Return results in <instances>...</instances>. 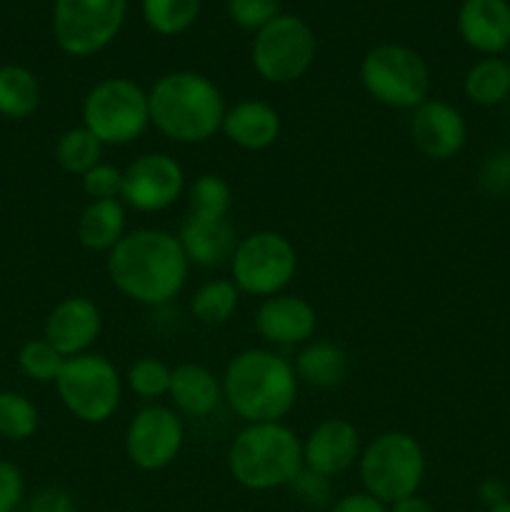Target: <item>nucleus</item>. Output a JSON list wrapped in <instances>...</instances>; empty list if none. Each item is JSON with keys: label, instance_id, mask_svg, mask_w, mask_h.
<instances>
[{"label": "nucleus", "instance_id": "f257e3e1", "mask_svg": "<svg viewBox=\"0 0 510 512\" xmlns=\"http://www.w3.org/2000/svg\"><path fill=\"white\" fill-rule=\"evenodd\" d=\"M118 293L148 308L168 305L188 280L190 263L178 235L158 228L128 230L105 258Z\"/></svg>", "mask_w": 510, "mask_h": 512}, {"label": "nucleus", "instance_id": "f03ea898", "mask_svg": "<svg viewBox=\"0 0 510 512\" xmlns=\"http://www.w3.org/2000/svg\"><path fill=\"white\" fill-rule=\"evenodd\" d=\"M223 403L250 423H283L298 400V375L290 360L265 348H248L225 368Z\"/></svg>", "mask_w": 510, "mask_h": 512}, {"label": "nucleus", "instance_id": "7ed1b4c3", "mask_svg": "<svg viewBox=\"0 0 510 512\" xmlns=\"http://www.w3.org/2000/svg\"><path fill=\"white\" fill-rule=\"evenodd\" d=\"M150 125L163 138L180 145H198L223 128L225 105L218 85L195 70H173L148 90Z\"/></svg>", "mask_w": 510, "mask_h": 512}, {"label": "nucleus", "instance_id": "20e7f679", "mask_svg": "<svg viewBox=\"0 0 510 512\" xmlns=\"http://www.w3.org/2000/svg\"><path fill=\"white\" fill-rule=\"evenodd\" d=\"M303 470V440L285 423H250L228 448V473L240 488H288Z\"/></svg>", "mask_w": 510, "mask_h": 512}, {"label": "nucleus", "instance_id": "39448f33", "mask_svg": "<svg viewBox=\"0 0 510 512\" xmlns=\"http://www.w3.org/2000/svg\"><path fill=\"white\" fill-rule=\"evenodd\" d=\"M358 473L365 493L385 505L418 495L425 478L423 445L403 430L380 433L360 453Z\"/></svg>", "mask_w": 510, "mask_h": 512}, {"label": "nucleus", "instance_id": "423d86ee", "mask_svg": "<svg viewBox=\"0 0 510 512\" xmlns=\"http://www.w3.org/2000/svg\"><path fill=\"white\" fill-rule=\"evenodd\" d=\"M55 390L75 420L103 425L118 413L123 398V375L105 355L85 353L65 360L55 380Z\"/></svg>", "mask_w": 510, "mask_h": 512}, {"label": "nucleus", "instance_id": "0eeeda50", "mask_svg": "<svg viewBox=\"0 0 510 512\" xmlns=\"http://www.w3.org/2000/svg\"><path fill=\"white\" fill-rule=\"evenodd\" d=\"M83 125L103 145H130L148 130V93L130 78H103L85 93Z\"/></svg>", "mask_w": 510, "mask_h": 512}, {"label": "nucleus", "instance_id": "6e6552de", "mask_svg": "<svg viewBox=\"0 0 510 512\" xmlns=\"http://www.w3.org/2000/svg\"><path fill=\"white\" fill-rule=\"evenodd\" d=\"M360 83L378 103L398 110H415L430 95V70L408 45L380 43L360 63Z\"/></svg>", "mask_w": 510, "mask_h": 512}, {"label": "nucleus", "instance_id": "1a4fd4ad", "mask_svg": "<svg viewBox=\"0 0 510 512\" xmlns=\"http://www.w3.org/2000/svg\"><path fill=\"white\" fill-rule=\"evenodd\" d=\"M298 270L295 245L275 230H258L238 240L230 258V280L253 298H273L290 285Z\"/></svg>", "mask_w": 510, "mask_h": 512}, {"label": "nucleus", "instance_id": "9d476101", "mask_svg": "<svg viewBox=\"0 0 510 512\" xmlns=\"http://www.w3.org/2000/svg\"><path fill=\"white\" fill-rule=\"evenodd\" d=\"M318 40L298 15L280 13L253 40V68L265 83L288 85L303 78L315 63Z\"/></svg>", "mask_w": 510, "mask_h": 512}, {"label": "nucleus", "instance_id": "9b49d317", "mask_svg": "<svg viewBox=\"0 0 510 512\" xmlns=\"http://www.w3.org/2000/svg\"><path fill=\"white\" fill-rule=\"evenodd\" d=\"M128 0H53V35L70 58H90L118 38Z\"/></svg>", "mask_w": 510, "mask_h": 512}, {"label": "nucleus", "instance_id": "f8f14e48", "mask_svg": "<svg viewBox=\"0 0 510 512\" xmlns=\"http://www.w3.org/2000/svg\"><path fill=\"white\" fill-rule=\"evenodd\" d=\"M185 443V425L175 410L148 405L130 418L125 428V455L143 473L165 470L180 455Z\"/></svg>", "mask_w": 510, "mask_h": 512}, {"label": "nucleus", "instance_id": "ddd939ff", "mask_svg": "<svg viewBox=\"0 0 510 512\" xmlns=\"http://www.w3.org/2000/svg\"><path fill=\"white\" fill-rule=\"evenodd\" d=\"M185 190V170L173 155L145 153L123 170L120 200L138 213H160L178 203Z\"/></svg>", "mask_w": 510, "mask_h": 512}, {"label": "nucleus", "instance_id": "4468645a", "mask_svg": "<svg viewBox=\"0 0 510 512\" xmlns=\"http://www.w3.org/2000/svg\"><path fill=\"white\" fill-rule=\"evenodd\" d=\"M100 333H103V313L85 295H70L60 300L48 313L43 328V338L65 360L90 353Z\"/></svg>", "mask_w": 510, "mask_h": 512}, {"label": "nucleus", "instance_id": "2eb2a0df", "mask_svg": "<svg viewBox=\"0 0 510 512\" xmlns=\"http://www.w3.org/2000/svg\"><path fill=\"white\" fill-rule=\"evenodd\" d=\"M413 145L430 160H453L468 143L463 113L445 100H425L410 118Z\"/></svg>", "mask_w": 510, "mask_h": 512}, {"label": "nucleus", "instance_id": "dca6fc26", "mask_svg": "<svg viewBox=\"0 0 510 512\" xmlns=\"http://www.w3.org/2000/svg\"><path fill=\"white\" fill-rule=\"evenodd\" d=\"M360 453L358 428L345 418H328L303 440V468L323 478H335L353 468Z\"/></svg>", "mask_w": 510, "mask_h": 512}, {"label": "nucleus", "instance_id": "f3484780", "mask_svg": "<svg viewBox=\"0 0 510 512\" xmlns=\"http://www.w3.org/2000/svg\"><path fill=\"white\" fill-rule=\"evenodd\" d=\"M318 328V313L300 295L280 293L265 298L255 313V330L270 345L293 348L308 345Z\"/></svg>", "mask_w": 510, "mask_h": 512}, {"label": "nucleus", "instance_id": "a211bd4d", "mask_svg": "<svg viewBox=\"0 0 510 512\" xmlns=\"http://www.w3.org/2000/svg\"><path fill=\"white\" fill-rule=\"evenodd\" d=\"M458 33L463 43L485 58L510 48L508 0H463L458 8Z\"/></svg>", "mask_w": 510, "mask_h": 512}, {"label": "nucleus", "instance_id": "6ab92c4d", "mask_svg": "<svg viewBox=\"0 0 510 512\" xmlns=\"http://www.w3.org/2000/svg\"><path fill=\"white\" fill-rule=\"evenodd\" d=\"M178 240L188 263L200 265V268H218V265L230 263L238 248V235L228 218L205 220L188 215L180 225Z\"/></svg>", "mask_w": 510, "mask_h": 512}, {"label": "nucleus", "instance_id": "aec40b11", "mask_svg": "<svg viewBox=\"0 0 510 512\" xmlns=\"http://www.w3.org/2000/svg\"><path fill=\"white\" fill-rule=\"evenodd\" d=\"M225 138L243 150H268L280 138V113L265 100H240L225 110Z\"/></svg>", "mask_w": 510, "mask_h": 512}, {"label": "nucleus", "instance_id": "412c9836", "mask_svg": "<svg viewBox=\"0 0 510 512\" xmlns=\"http://www.w3.org/2000/svg\"><path fill=\"white\" fill-rule=\"evenodd\" d=\"M170 403L188 418H208L223 403V385L205 365L180 363L170 375Z\"/></svg>", "mask_w": 510, "mask_h": 512}, {"label": "nucleus", "instance_id": "4be33fe9", "mask_svg": "<svg viewBox=\"0 0 510 512\" xmlns=\"http://www.w3.org/2000/svg\"><path fill=\"white\" fill-rule=\"evenodd\" d=\"M128 223L123 200H90L75 223L78 243L90 253L108 255L123 240Z\"/></svg>", "mask_w": 510, "mask_h": 512}, {"label": "nucleus", "instance_id": "5701e85b", "mask_svg": "<svg viewBox=\"0 0 510 512\" xmlns=\"http://www.w3.org/2000/svg\"><path fill=\"white\" fill-rule=\"evenodd\" d=\"M293 368L300 383L318 390H330L345 383L350 373V358L340 345L328 343V340H315L300 350Z\"/></svg>", "mask_w": 510, "mask_h": 512}, {"label": "nucleus", "instance_id": "b1692460", "mask_svg": "<svg viewBox=\"0 0 510 512\" xmlns=\"http://www.w3.org/2000/svg\"><path fill=\"white\" fill-rule=\"evenodd\" d=\"M465 98L480 108H495L510 98V60L500 55L478 60L463 78Z\"/></svg>", "mask_w": 510, "mask_h": 512}, {"label": "nucleus", "instance_id": "393cba45", "mask_svg": "<svg viewBox=\"0 0 510 512\" xmlns=\"http://www.w3.org/2000/svg\"><path fill=\"white\" fill-rule=\"evenodd\" d=\"M40 83L23 65L0 68V115L8 120H25L38 110Z\"/></svg>", "mask_w": 510, "mask_h": 512}, {"label": "nucleus", "instance_id": "a878e982", "mask_svg": "<svg viewBox=\"0 0 510 512\" xmlns=\"http://www.w3.org/2000/svg\"><path fill=\"white\" fill-rule=\"evenodd\" d=\"M238 303L240 290L235 288L233 280H208V283L195 290L193 300H190V313L203 325H223L233 318Z\"/></svg>", "mask_w": 510, "mask_h": 512}, {"label": "nucleus", "instance_id": "bb28decb", "mask_svg": "<svg viewBox=\"0 0 510 512\" xmlns=\"http://www.w3.org/2000/svg\"><path fill=\"white\" fill-rule=\"evenodd\" d=\"M103 148L105 145L85 125H78V128H68L65 133H60V138L55 140V160L65 173L83 178L90 168L103 163L100 160Z\"/></svg>", "mask_w": 510, "mask_h": 512}, {"label": "nucleus", "instance_id": "cd10ccee", "mask_svg": "<svg viewBox=\"0 0 510 512\" xmlns=\"http://www.w3.org/2000/svg\"><path fill=\"white\" fill-rule=\"evenodd\" d=\"M203 0H143V20L163 38L185 33L195 25Z\"/></svg>", "mask_w": 510, "mask_h": 512}, {"label": "nucleus", "instance_id": "c85d7f7f", "mask_svg": "<svg viewBox=\"0 0 510 512\" xmlns=\"http://www.w3.org/2000/svg\"><path fill=\"white\" fill-rule=\"evenodd\" d=\"M40 428L38 405L23 393L3 390L0 393V438L10 443H25L33 438Z\"/></svg>", "mask_w": 510, "mask_h": 512}, {"label": "nucleus", "instance_id": "c756f323", "mask_svg": "<svg viewBox=\"0 0 510 512\" xmlns=\"http://www.w3.org/2000/svg\"><path fill=\"white\" fill-rule=\"evenodd\" d=\"M190 215L205 220H223L228 218L230 205H233V193L230 185L220 175L205 173L188 188Z\"/></svg>", "mask_w": 510, "mask_h": 512}, {"label": "nucleus", "instance_id": "7c9ffc66", "mask_svg": "<svg viewBox=\"0 0 510 512\" xmlns=\"http://www.w3.org/2000/svg\"><path fill=\"white\" fill-rule=\"evenodd\" d=\"M170 375H173V368H168L163 360L153 358V355H145V358L130 363V368L125 370L123 375V383L128 385L138 398L155 400L168 395Z\"/></svg>", "mask_w": 510, "mask_h": 512}, {"label": "nucleus", "instance_id": "2f4dec72", "mask_svg": "<svg viewBox=\"0 0 510 512\" xmlns=\"http://www.w3.org/2000/svg\"><path fill=\"white\" fill-rule=\"evenodd\" d=\"M65 358L45 338L28 340L18 353V368L35 383H55L63 370Z\"/></svg>", "mask_w": 510, "mask_h": 512}, {"label": "nucleus", "instance_id": "473e14b6", "mask_svg": "<svg viewBox=\"0 0 510 512\" xmlns=\"http://www.w3.org/2000/svg\"><path fill=\"white\" fill-rule=\"evenodd\" d=\"M228 15L243 30L258 33L280 15L278 0H228Z\"/></svg>", "mask_w": 510, "mask_h": 512}, {"label": "nucleus", "instance_id": "72a5a7b5", "mask_svg": "<svg viewBox=\"0 0 510 512\" xmlns=\"http://www.w3.org/2000/svg\"><path fill=\"white\" fill-rule=\"evenodd\" d=\"M83 190L90 200H120L123 170L110 163H98L83 175Z\"/></svg>", "mask_w": 510, "mask_h": 512}, {"label": "nucleus", "instance_id": "f704fd0d", "mask_svg": "<svg viewBox=\"0 0 510 512\" xmlns=\"http://www.w3.org/2000/svg\"><path fill=\"white\" fill-rule=\"evenodd\" d=\"M25 495L23 473L10 460H0V512H15Z\"/></svg>", "mask_w": 510, "mask_h": 512}, {"label": "nucleus", "instance_id": "c9c22d12", "mask_svg": "<svg viewBox=\"0 0 510 512\" xmlns=\"http://www.w3.org/2000/svg\"><path fill=\"white\" fill-rule=\"evenodd\" d=\"M288 488H293V493L310 505H325L330 498V478H323V475L318 473H310V470L305 468L295 475V480L288 485Z\"/></svg>", "mask_w": 510, "mask_h": 512}, {"label": "nucleus", "instance_id": "e433bc0d", "mask_svg": "<svg viewBox=\"0 0 510 512\" xmlns=\"http://www.w3.org/2000/svg\"><path fill=\"white\" fill-rule=\"evenodd\" d=\"M28 512H75V500L65 488H43L30 498Z\"/></svg>", "mask_w": 510, "mask_h": 512}, {"label": "nucleus", "instance_id": "4c0bfd02", "mask_svg": "<svg viewBox=\"0 0 510 512\" xmlns=\"http://www.w3.org/2000/svg\"><path fill=\"white\" fill-rule=\"evenodd\" d=\"M483 185L493 193H503L510 188V153L490 155L483 168Z\"/></svg>", "mask_w": 510, "mask_h": 512}, {"label": "nucleus", "instance_id": "58836bf2", "mask_svg": "<svg viewBox=\"0 0 510 512\" xmlns=\"http://www.w3.org/2000/svg\"><path fill=\"white\" fill-rule=\"evenodd\" d=\"M328 512H388V505L363 490V493H348L338 498Z\"/></svg>", "mask_w": 510, "mask_h": 512}, {"label": "nucleus", "instance_id": "ea45409f", "mask_svg": "<svg viewBox=\"0 0 510 512\" xmlns=\"http://www.w3.org/2000/svg\"><path fill=\"white\" fill-rule=\"evenodd\" d=\"M478 495H480V500H483V505L488 510L498 508V505L508 503V500H510L508 483H503V480H498V478L483 480V483H480V488H478Z\"/></svg>", "mask_w": 510, "mask_h": 512}, {"label": "nucleus", "instance_id": "a19ab883", "mask_svg": "<svg viewBox=\"0 0 510 512\" xmlns=\"http://www.w3.org/2000/svg\"><path fill=\"white\" fill-rule=\"evenodd\" d=\"M388 512H438L433 508V503L420 495H410V498L398 500V503L388 505Z\"/></svg>", "mask_w": 510, "mask_h": 512}, {"label": "nucleus", "instance_id": "79ce46f5", "mask_svg": "<svg viewBox=\"0 0 510 512\" xmlns=\"http://www.w3.org/2000/svg\"><path fill=\"white\" fill-rule=\"evenodd\" d=\"M485 512H510V500H508V503L498 505V508H490V510H485Z\"/></svg>", "mask_w": 510, "mask_h": 512}, {"label": "nucleus", "instance_id": "37998d69", "mask_svg": "<svg viewBox=\"0 0 510 512\" xmlns=\"http://www.w3.org/2000/svg\"><path fill=\"white\" fill-rule=\"evenodd\" d=\"M508 495H510V478H508Z\"/></svg>", "mask_w": 510, "mask_h": 512}, {"label": "nucleus", "instance_id": "c03bdc74", "mask_svg": "<svg viewBox=\"0 0 510 512\" xmlns=\"http://www.w3.org/2000/svg\"><path fill=\"white\" fill-rule=\"evenodd\" d=\"M508 53H510V48H508Z\"/></svg>", "mask_w": 510, "mask_h": 512}]
</instances>
